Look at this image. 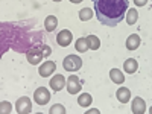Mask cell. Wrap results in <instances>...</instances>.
Instances as JSON below:
<instances>
[{"label": "cell", "instance_id": "14", "mask_svg": "<svg viewBox=\"0 0 152 114\" xmlns=\"http://www.w3.org/2000/svg\"><path fill=\"white\" fill-rule=\"evenodd\" d=\"M110 78H111V81L114 84H117V85H120V84L125 82V75L119 69H111L110 70Z\"/></svg>", "mask_w": 152, "mask_h": 114}, {"label": "cell", "instance_id": "5", "mask_svg": "<svg viewBox=\"0 0 152 114\" xmlns=\"http://www.w3.org/2000/svg\"><path fill=\"white\" fill-rule=\"evenodd\" d=\"M34 100H35L38 105H46L49 100H50V91L47 90L46 87L37 88L35 93H34Z\"/></svg>", "mask_w": 152, "mask_h": 114}, {"label": "cell", "instance_id": "25", "mask_svg": "<svg viewBox=\"0 0 152 114\" xmlns=\"http://www.w3.org/2000/svg\"><path fill=\"white\" fill-rule=\"evenodd\" d=\"M87 113H88V114H90V113H99V110H88Z\"/></svg>", "mask_w": 152, "mask_h": 114}, {"label": "cell", "instance_id": "10", "mask_svg": "<svg viewBox=\"0 0 152 114\" xmlns=\"http://www.w3.org/2000/svg\"><path fill=\"white\" fill-rule=\"evenodd\" d=\"M131 110L134 114H143L146 111V102L138 96V97H134L132 104H131Z\"/></svg>", "mask_w": 152, "mask_h": 114}, {"label": "cell", "instance_id": "11", "mask_svg": "<svg viewBox=\"0 0 152 114\" xmlns=\"http://www.w3.org/2000/svg\"><path fill=\"white\" fill-rule=\"evenodd\" d=\"M116 97L120 104H128V100L131 99V91L128 87H120L117 93H116Z\"/></svg>", "mask_w": 152, "mask_h": 114}, {"label": "cell", "instance_id": "16", "mask_svg": "<svg viewBox=\"0 0 152 114\" xmlns=\"http://www.w3.org/2000/svg\"><path fill=\"white\" fill-rule=\"evenodd\" d=\"M85 40H87V44H88V49H91V50H97L100 47V40L96 37V35H88L85 37Z\"/></svg>", "mask_w": 152, "mask_h": 114}, {"label": "cell", "instance_id": "27", "mask_svg": "<svg viewBox=\"0 0 152 114\" xmlns=\"http://www.w3.org/2000/svg\"><path fill=\"white\" fill-rule=\"evenodd\" d=\"M149 113H151V114H152V108H151V110H149Z\"/></svg>", "mask_w": 152, "mask_h": 114}, {"label": "cell", "instance_id": "19", "mask_svg": "<svg viewBox=\"0 0 152 114\" xmlns=\"http://www.w3.org/2000/svg\"><path fill=\"white\" fill-rule=\"evenodd\" d=\"M126 23L129 24H135V21H137V18H138V12H137V9H128V12H126Z\"/></svg>", "mask_w": 152, "mask_h": 114}, {"label": "cell", "instance_id": "9", "mask_svg": "<svg viewBox=\"0 0 152 114\" xmlns=\"http://www.w3.org/2000/svg\"><path fill=\"white\" fill-rule=\"evenodd\" d=\"M49 85L52 87L53 91H61L62 88L67 85V81H66V78H64L62 75H55L53 78L50 79V84H49Z\"/></svg>", "mask_w": 152, "mask_h": 114}, {"label": "cell", "instance_id": "26", "mask_svg": "<svg viewBox=\"0 0 152 114\" xmlns=\"http://www.w3.org/2000/svg\"><path fill=\"white\" fill-rule=\"evenodd\" d=\"M53 2H61V0H53Z\"/></svg>", "mask_w": 152, "mask_h": 114}, {"label": "cell", "instance_id": "8", "mask_svg": "<svg viewBox=\"0 0 152 114\" xmlns=\"http://www.w3.org/2000/svg\"><path fill=\"white\" fill-rule=\"evenodd\" d=\"M55 70H56V64L53 61H44L40 66V69H38V73H40L43 78H47V76H50L52 73H55Z\"/></svg>", "mask_w": 152, "mask_h": 114}, {"label": "cell", "instance_id": "6", "mask_svg": "<svg viewBox=\"0 0 152 114\" xmlns=\"http://www.w3.org/2000/svg\"><path fill=\"white\" fill-rule=\"evenodd\" d=\"M15 111L18 114H29L32 111V102H31V99L26 97V96H23L17 100V104H15Z\"/></svg>", "mask_w": 152, "mask_h": 114}, {"label": "cell", "instance_id": "1", "mask_svg": "<svg viewBox=\"0 0 152 114\" xmlns=\"http://www.w3.org/2000/svg\"><path fill=\"white\" fill-rule=\"evenodd\" d=\"M97 20L105 26H117L126 17L128 0H93Z\"/></svg>", "mask_w": 152, "mask_h": 114}, {"label": "cell", "instance_id": "13", "mask_svg": "<svg viewBox=\"0 0 152 114\" xmlns=\"http://www.w3.org/2000/svg\"><path fill=\"white\" fill-rule=\"evenodd\" d=\"M137 69H138V62L134 59V58H128L125 62H123V70L128 73V75H132V73H135L137 72Z\"/></svg>", "mask_w": 152, "mask_h": 114}, {"label": "cell", "instance_id": "12", "mask_svg": "<svg viewBox=\"0 0 152 114\" xmlns=\"http://www.w3.org/2000/svg\"><path fill=\"white\" fill-rule=\"evenodd\" d=\"M140 43H142V38L138 37L137 34H132V35L128 37V40H126V49L128 50H135V49H138Z\"/></svg>", "mask_w": 152, "mask_h": 114}, {"label": "cell", "instance_id": "20", "mask_svg": "<svg viewBox=\"0 0 152 114\" xmlns=\"http://www.w3.org/2000/svg\"><path fill=\"white\" fill-rule=\"evenodd\" d=\"M93 17V11L90 8H84L79 11V20L81 21H88V20H91Z\"/></svg>", "mask_w": 152, "mask_h": 114}, {"label": "cell", "instance_id": "24", "mask_svg": "<svg viewBox=\"0 0 152 114\" xmlns=\"http://www.w3.org/2000/svg\"><path fill=\"white\" fill-rule=\"evenodd\" d=\"M72 3H81V2H84V0H70Z\"/></svg>", "mask_w": 152, "mask_h": 114}, {"label": "cell", "instance_id": "3", "mask_svg": "<svg viewBox=\"0 0 152 114\" xmlns=\"http://www.w3.org/2000/svg\"><path fill=\"white\" fill-rule=\"evenodd\" d=\"M62 67L67 72H78L82 67V59L78 55H67L62 61Z\"/></svg>", "mask_w": 152, "mask_h": 114}, {"label": "cell", "instance_id": "17", "mask_svg": "<svg viewBox=\"0 0 152 114\" xmlns=\"http://www.w3.org/2000/svg\"><path fill=\"white\" fill-rule=\"evenodd\" d=\"M91 102H93V97H91V94H88V93H82V94H79V97H78L79 107L87 108V107L91 105Z\"/></svg>", "mask_w": 152, "mask_h": 114}, {"label": "cell", "instance_id": "22", "mask_svg": "<svg viewBox=\"0 0 152 114\" xmlns=\"http://www.w3.org/2000/svg\"><path fill=\"white\" fill-rule=\"evenodd\" d=\"M2 113H11V104L9 102H2Z\"/></svg>", "mask_w": 152, "mask_h": 114}, {"label": "cell", "instance_id": "2", "mask_svg": "<svg viewBox=\"0 0 152 114\" xmlns=\"http://www.w3.org/2000/svg\"><path fill=\"white\" fill-rule=\"evenodd\" d=\"M50 53H52V49H50L47 44H37V46L31 47L26 52V59L31 62V64L37 66V64H40V61L43 58L50 56Z\"/></svg>", "mask_w": 152, "mask_h": 114}, {"label": "cell", "instance_id": "15", "mask_svg": "<svg viewBox=\"0 0 152 114\" xmlns=\"http://www.w3.org/2000/svg\"><path fill=\"white\" fill-rule=\"evenodd\" d=\"M58 26V18L55 15H47L46 20H44V28L47 32H53Z\"/></svg>", "mask_w": 152, "mask_h": 114}, {"label": "cell", "instance_id": "4", "mask_svg": "<svg viewBox=\"0 0 152 114\" xmlns=\"http://www.w3.org/2000/svg\"><path fill=\"white\" fill-rule=\"evenodd\" d=\"M67 91L70 94H78L82 88V84H81V79L78 78L76 75H70L67 78Z\"/></svg>", "mask_w": 152, "mask_h": 114}, {"label": "cell", "instance_id": "23", "mask_svg": "<svg viewBox=\"0 0 152 114\" xmlns=\"http://www.w3.org/2000/svg\"><path fill=\"white\" fill-rule=\"evenodd\" d=\"M134 3H135V6H145L148 3V0H134Z\"/></svg>", "mask_w": 152, "mask_h": 114}, {"label": "cell", "instance_id": "7", "mask_svg": "<svg viewBox=\"0 0 152 114\" xmlns=\"http://www.w3.org/2000/svg\"><path fill=\"white\" fill-rule=\"evenodd\" d=\"M73 41V35L69 29H62L58 35H56V43L61 46V47H67L70 43Z\"/></svg>", "mask_w": 152, "mask_h": 114}, {"label": "cell", "instance_id": "21", "mask_svg": "<svg viewBox=\"0 0 152 114\" xmlns=\"http://www.w3.org/2000/svg\"><path fill=\"white\" fill-rule=\"evenodd\" d=\"M49 113H50V114H55V113H59V114H66V108L62 107V105H59V104H56V105H53L52 108L49 110Z\"/></svg>", "mask_w": 152, "mask_h": 114}, {"label": "cell", "instance_id": "18", "mask_svg": "<svg viewBox=\"0 0 152 114\" xmlns=\"http://www.w3.org/2000/svg\"><path fill=\"white\" fill-rule=\"evenodd\" d=\"M75 49L78 50L79 53L87 52V50H88V44H87L85 38H78V40H76V43H75Z\"/></svg>", "mask_w": 152, "mask_h": 114}]
</instances>
